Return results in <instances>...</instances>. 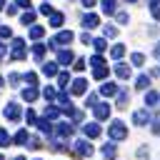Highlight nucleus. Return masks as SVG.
<instances>
[{
    "instance_id": "nucleus-11",
    "label": "nucleus",
    "mask_w": 160,
    "mask_h": 160,
    "mask_svg": "<svg viewBox=\"0 0 160 160\" xmlns=\"http://www.w3.org/2000/svg\"><path fill=\"white\" fill-rule=\"evenodd\" d=\"M150 120H152V115H150V110H148V108H145V110H135V112H132V122H135V125H148Z\"/></svg>"
},
{
    "instance_id": "nucleus-4",
    "label": "nucleus",
    "mask_w": 160,
    "mask_h": 160,
    "mask_svg": "<svg viewBox=\"0 0 160 160\" xmlns=\"http://www.w3.org/2000/svg\"><path fill=\"white\" fill-rule=\"evenodd\" d=\"M72 150H75V155H80V158H90L92 155V145H90V140H75L72 142Z\"/></svg>"
},
{
    "instance_id": "nucleus-8",
    "label": "nucleus",
    "mask_w": 160,
    "mask_h": 160,
    "mask_svg": "<svg viewBox=\"0 0 160 160\" xmlns=\"http://www.w3.org/2000/svg\"><path fill=\"white\" fill-rule=\"evenodd\" d=\"M70 92H72V95H85V92H88V80H85V78L70 80Z\"/></svg>"
},
{
    "instance_id": "nucleus-52",
    "label": "nucleus",
    "mask_w": 160,
    "mask_h": 160,
    "mask_svg": "<svg viewBox=\"0 0 160 160\" xmlns=\"http://www.w3.org/2000/svg\"><path fill=\"white\" fill-rule=\"evenodd\" d=\"M80 40H82L85 45H90V42H92V38H90V32H82V35H80Z\"/></svg>"
},
{
    "instance_id": "nucleus-51",
    "label": "nucleus",
    "mask_w": 160,
    "mask_h": 160,
    "mask_svg": "<svg viewBox=\"0 0 160 160\" xmlns=\"http://www.w3.org/2000/svg\"><path fill=\"white\" fill-rule=\"evenodd\" d=\"M30 0H15V8H25V10H30Z\"/></svg>"
},
{
    "instance_id": "nucleus-60",
    "label": "nucleus",
    "mask_w": 160,
    "mask_h": 160,
    "mask_svg": "<svg viewBox=\"0 0 160 160\" xmlns=\"http://www.w3.org/2000/svg\"><path fill=\"white\" fill-rule=\"evenodd\" d=\"M128 2H135V0H128Z\"/></svg>"
},
{
    "instance_id": "nucleus-29",
    "label": "nucleus",
    "mask_w": 160,
    "mask_h": 160,
    "mask_svg": "<svg viewBox=\"0 0 160 160\" xmlns=\"http://www.w3.org/2000/svg\"><path fill=\"white\" fill-rule=\"evenodd\" d=\"M115 5H118V0H102V12H105V15H115V12H118Z\"/></svg>"
},
{
    "instance_id": "nucleus-27",
    "label": "nucleus",
    "mask_w": 160,
    "mask_h": 160,
    "mask_svg": "<svg viewBox=\"0 0 160 160\" xmlns=\"http://www.w3.org/2000/svg\"><path fill=\"white\" fill-rule=\"evenodd\" d=\"M90 45H92V48H95V50H98V55H100V52H105V50H108V40H105V38H95V40H92V42H90Z\"/></svg>"
},
{
    "instance_id": "nucleus-1",
    "label": "nucleus",
    "mask_w": 160,
    "mask_h": 160,
    "mask_svg": "<svg viewBox=\"0 0 160 160\" xmlns=\"http://www.w3.org/2000/svg\"><path fill=\"white\" fill-rule=\"evenodd\" d=\"M108 135H110V140H125V138H128V125H125L122 120H110Z\"/></svg>"
},
{
    "instance_id": "nucleus-42",
    "label": "nucleus",
    "mask_w": 160,
    "mask_h": 160,
    "mask_svg": "<svg viewBox=\"0 0 160 160\" xmlns=\"http://www.w3.org/2000/svg\"><path fill=\"white\" fill-rule=\"evenodd\" d=\"M150 125H152V132H155V135H160V115H155V118L150 120Z\"/></svg>"
},
{
    "instance_id": "nucleus-62",
    "label": "nucleus",
    "mask_w": 160,
    "mask_h": 160,
    "mask_svg": "<svg viewBox=\"0 0 160 160\" xmlns=\"http://www.w3.org/2000/svg\"><path fill=\"white\" fill-rule=\"evenodd\" d=\"M158 102H160V100H158Z\"/></svg>"
},
{
    "instance_id": "nucleus-14",
    "label": "nucleus",
    "mask_w": 160,
    "mask_h": 160,
    "mask_svg": "<svg viewBox=\"0 0 160 160\" xmlns=\"http://www.w3.org/2000/svg\"><path fill=\"white\" fill-rule=\"evenodd\" d=\"M118 90H120V88H118L112 80H105V82L100 85V95H105V98H115V95H118Z\"/></svg>"
},
{
    "instance_id": "nucleus-17",
    "label": "nucleus",
    "mask_w": 160,
    "mask_h": 160,
    "mask_svg": "<svg viewBox=\"0 0 160 160\" xmlns=\"http://www.w3.org/2000/svg\"><path fill=\"white\" fill-rule=\"evenodd\" d=\"M28 138H30V135H28V130L22 128V130H18V132L10 138V142H15V145H28Z\"/></svg>"
},
{
    "instance_id": "nucleus-25",
    "label": "nucleus",
    "mask_w": 160,
    "mask_h": 160,
    "mask_svg": "<svg viewBox=\"0 0 160 160\" xmlns=\"http://www.w3.org/2000/svg\"><path fill=\"white\" fill-rule=\"evenodd\" d=\"M115 155H118V150H115V145H112V142L102 145V158H105V160H115Z\"/></svg>"
},
{
    "instance_id": "nucleus-10",
    "label": "nucleus",
    "mask_w": 160,
    "mask_h": 160,
    "mask_svg": "<svg viewBox=\"0 0 160 160\" xmlns=\"http://www.w3.org/2000/svg\"><path fill=\"white\" fill-rule=\"evenodd\" d=\"M92 112H95V118H98V120H108V118H110V112H112V108H110L108 102H98V105L92 108Z\"/></svg>"
},
{
    "instance_id": "nucleus-37",
    "label": "nucleus",
    "mask_w": 160,
    "mask_h": 160,
    "mask_svg": "<svg viewBox=\"0 0 160 160\" xmlns=\"http://www.w3.org/2000/svg\"><path fill=\"white\" fill-rule=\"evenodd\" d=\"M102 35H105V40H108V38H115V35H118V28H115V25H105V28H102Z\"/></svg>"
},
{
    "instance_id": "nucleus-38",
    "label": "nucleus",
    "mask_w": 160,
    "mask_h": 160,
    "mask_svg": "<svg viewBox=\"0 0 160 160\" xmlns=\"http://www.w3.org/2000/svg\"><path fill=\"white\" fill-rule=\"evenodd\" d=\"M8 145H10V135L5 128H0V148H8Z\"/></svg>"
},
{
    "instance_id": "nucleus-53",
    "label": "nucleus",
    "mask_w": 160,
    "mask_h": 160,
    "mask_svg": "<svg viewBox=\"0 0 160 160\" xmlns=\"http://www.w3.org/2000/svg\"><path fill=\"white\" fill-rule=\"evenodd\" d=\"M5 10H8V15H15V12H18V8H15V5H5Z\"/></svg>"
},
{
    "instance_id": "nucleus-12",
    "label": "nucleus",
    "mask_w": 160,
    "mask_h": 160,
    "mask_svg": "<svg viewBox=\"0 0 160 160\" xmlns=\"http://www.w3.org/2000/svg\"><path fill=\"white\" fill-rule=\"evenodd\" d=\"M98 25H100V18H98L95 12H85V15H82V28H85V32L92 30V28H98Z\"/></svg>"
},
{
    "instance_id": "nucleus-31",
    "label": "nucleus",
    "mask_w": 160,
    "mask_h": 160,
    "mask_svg": "<svg viewBox=\"0 0 160 160\" xmlns=\"http://www.w3.org/2000/svg\"><path fill=\"white\" fill-rule=\"evenodd\" d=\"M148 85H150V78L148 75H138L135 78V88L138 90H148Z\"/></svg>"
},
{
    "instance_id": "nucleus-18",
    "label": "nucleus",
    "mask_w": 160,
    "mask_h": 160,
    "mask_svg": "<svg viewBox=\"0 0 160 160\" xmlns=\"http://www.w3.org/2000/svg\"><path fill=\"white\" fill-rule=\"evenodd\" d=\"M45 50H48V48H45V42H35V45H32V58H35L38 62H42V58H45Z\"/></svg>"
},
{
    "instance_id": "nucleus-9",
    "label": "nucleus",
    "mask_w": 160,
    "mask_h": 160,
    "mask_svg": "<svg viewBox=\"0 0 160 160\" xmlns=\"http://www.w3.org/2000/svg\"><path fill=\"white\" fill-rule=\"evenodd\" d=\"M100 125L98 122H88V125H82V135H85V140H95V138H100Z\"/></svg>"
},
{
    "instance_id": "nucleus-46",
    "label": "nucleus",
    "mask_w": 160,
    "mask_h": 160,
    "mask_svg": "<svg viewBox=\"0 0 160 160\" xmlns=\"http://www.w3.org/2000/svg\"><path fill=\"white\" fill-rule=\"evenodd\" d=\"M68 115H70V120H72V122H80V120H82V112H80V110H70Z\"/></svg>"
},
{
    "instance_id": "nucleus-15",
    "label": "nucleus",
    "mask_w": 160,
    "mask_h": 160,
    "mask_svg": "<svg viewBox=\"0 0 160 160\" xmlns=\"http://www.w3.org/2000/svg\"><path fill=\"white\" fill-rule=\"evenodd\" d=\"M112 70H115V75H118L120 80H128V78H130V65H128V62H115Z\"/></svg>"
},
{
    "instance_id": "nucleus-61",
    "label": "nucleus",
    "mask_w": 160,
    "mask_h": 160,
    "mask_svg": "<svg viewBox=\"0 0 160 160\" xmlns=\"http://www.w3.org/2000/svg\"><path fill=\"white\" fill-rule=\"evenodd\" d=\"M0 160H2V155H0Z\"/></svg>"
},
{
    "instance_id": "nucleus-35",
    "label": "nucleus",
    "mask_w": 160,
    "mask_h": 160,
    "mask_svg": "<svg viewBox=\"0 0 160 160\" xmlns=\"http://www.w3.org/2000/svg\"><path fill=\"white\" fill-rule=\"evenodd\" d=\"M22 80L28 82V88H35V85H38V75H35V72H25Z\"/></svg>"
},
{
    "instance_id": "nucleus-23",
    "label": "nucleus",
    "mask_w": 160,
    "mask_h": 160,
    "mask_svg": "<svg viewBox=\"0 0 160 160\" xmlns=\"http://www.w3.org/2000/svg\"><path fill=\"white\" fill-rule=\"evenodd\" d=\"M108 75H110L108 65H102V68H95V70H92V78H95V80H102V82H105V80H108Z\"/></svg>"
},
{
    "instance_id": "nucleus-30",
    "label": "nucleus",
    "mask_w": 160,
    "mask_h": 160,
    "mask_svg": "<svg viewBox=\"0 0 160 160\" xmlns=\"http://www.w3.org/2000/svg\"><path fill=\"white\" fill-rule=\"evenodd\" d=\"M42 35H45V28L42 25H30V38L32 40H40Z\"/></svg>"
},
{
    "instance_id": "nucleus-2",
    "label": "nucleus",
    "mask_w": 160,
    "mask_h": 160,
    "mask_svg": "<svg viewBox=\"0 0 160 160\" xmlns=\"http://www.w3.org/2000/svg\"><path fill=\"white\" fill-rule=\"evenodd\" d=\"M25 55H28L25 40L22 38H12V42H10V60H22Z\"/></svg>"
},
{
    "instance_id": "nucleus-32",
    "label": "nucleus",
    "mask_w": 160,
    "mask_h": 160,
    "mask_svg": "<svg viewBox=\"0 0 160 160\" xmlns=\"http://www.w3.org/2000/svg\"><path fill=\"white\" fill-rule=\"evenodd\" d=\"M158 100H160V95H158L155 90H148V92H145V105H148V108H152Z\"/></svg>"
},
{
    "instance_id": "nucleus-55",
    "label": "nucleus",
    "mask_w": 160,
    "mask_h": 160,
    "mask_svg": "<svg viewBox=\"0 0 160 160\" xmlns=\"http://www.w3.org/2000/svg\"><path fill=\"white\" fill-rule=\"evenodd\" d=\"M5 52H8V45H0V58H2Z\"/></svg>"
},
{
    "instance_id": "nucleus-24",
    "label": "nucleus",
    "mask_w": 160,
    "mask_h": 160,
    "mask_svg": "<svg viewBox=\"0 0 160 160\" xmlns=\"http://www.w3.org/2000/svg\"><path fill=\"white\" fill-rule=\"evenodd\" d=\"M58 85H60V90H68V85H70V72L60 70V72H58Z\"/></svg>"
},
{
    "instance_id": "nucleus-40",
    "label": "nucleus",
    "mask_w": 160,
    "mask_h": 160,
    "mask_svg": "<svg viewBox=\"0 0 160 160\" xmlns=\"http://www.w3.org/2000/svg\"><path fill=\"white\" fill-rule=\"evenodd\" d=\"M90 65H92V70H95V68H102V65H105L102 55H92V58H90Z\"/></svg>"
},
{
    "instance_id": "nucleus-22",
    "label": "nucleus",
    "mask_w": 160,
    "mask_h": 160,
    "mask_svg": "<svg viewBox=\"0 0 160 160\" xmlns=\"http://www.w3.org/2000/svg\"><path fill=\"white\" fill-rule=\"evenodd\" d=\"M62 22H65V15H62V12H52V15H50V22H48V25L58 30V28H60Z\"/></svg>"
},
{
    "instance_id": "nucleus-50",
    "label": "nucleus",
    "mask_w": 160,
    "mask_h": 160,
    "mask_svg": "<svg viewBox=\"0 0 160 160\" xmlns=\"http://www.w3.org/2000/svg\"><path fill=\"white\" fill-rule=\"evenodd\" d=\"M115 18H118V22H120V25H125V22L130 20V18H128V12H115Z\"/></svg>"
},
{
    "instance_id": "nucleus-33",
    "label": "nucleus",
    "mask_w": 160,
    "mask_h": 160,
    "mask_svg": "<svg viewBox=\"0 0 160 160\" xmlns=\"http://www.w3.org/2000/svg\"><path fill=\"white\" fill-rule=\"evenodd\" d=\"M122 55H125V45H112V48H110V58L120 60Z\"/></svg>"
},
{
    "instance_id": "nucleus-6",
    "label": "nucleus",
    "mask_w": 160,
    "mask_h": 160,
    "mask_svg": "<svg viewBox=\"0 0 160 160\" xmlns=\"http://www.w3.org/2000/svg\"><path fill=\"white\" fill-rule=\"evenodd\" d=\"M2 115H5L10 122H18V120L22 118V110H20V105H18V102H8V105H5V110H2Z\"/></svg>"
},
{
    "instance_id": "nucleus-34",
    "label": "nucleus",
    "mask_w": 160,
    "mask_h": 160,
    "mask_svg": "<svg viewBox=\"0 0 160 160\" xmlns=\"http://www.w3.org/2000/svg\"><path fill=\"white\" fill-rule=\"evenodd\" d=\"M148 5H150L152 18H155V20H160V0H148Z\"/></svg>"
},
{
    "instance_id": "nucleus-45",
    "label": "nucleus",
    "mask_w": 160,
    "mask_h": 160,
    "mask_svg": "<svg viewBox=\"0 0 160 160\" xmlns=\"http://www.w3.org/2000/svg\"><path fill=\"white\" fill-rule=\"evenodd\" d=\"M35 120H38V115H35L32 110H28V112H25V122H28V125H35Z\"/></svg>"
},
{
    "instance_id": "nucleus-49",
    "label": "nucleus",
    "mask_w": 160,
    "mask_h": 160,
    "mask_svg": "<svg viewBox=\"0 0 160 160\" xmlns=\"http://www.w3.org/2000/svg\"><path fill=\"white\" fill-rule=\"evenodd\" d=\"M28 148H30V150H38V148H40V140H38V138H28Z\"/></svg>"
},
{
    "instance_id": "nucleus-43",
    "label": "nucleus",
    "mask_w": 160,
    "mask_h": 160,
    "mask_svg": "<svg viewBox=\"0 0 160 160\" xmlns=\"http://www.w3.org/2000/svg\"><path fill=\"white\" fill-rule=\"evenodd\" d=\"M72 62H75V65H72V68H75V70H78V72H80V70H85V65H88V62H85V60H82V58H75V60H72Z\"/></svg>"
},
{
    "instance_id": "nucleus-54",
    "label": "nucleus",
    "mask_w": 160,
    "mask_h": 160,
    "mask_svg": "<svg viewBox=\"0 0 160 160\" xmlns=\"http://www.w3.org/2000/svg\"><path fill=\"white\" fill-rule=\"evenodd\" d=\"M95 2H98V0H82V5H85V8H92Z\"/></svg>"
},
{
    "instance_id": "nucleus-7",
    "label": "nucleus",
    "mask_w": 160,
    "mask_h": 160,
    "mask_svg": "<svg viewBox=\"0 0 160 160\" xmlns=\"http://www.w3.org/2000/svg\"><path fill=\"white\" fill-rule=\"evenodd\" d=\"M52 132H55V135H58V140L62 142L65 138H70V135H72V125H70V122H55V125H52Z\"/></svg>"
},
{
    "instance_id": "nucleus-28",
    "label": "nucleus",
    "mask_w": 160,
    "mask_h": 160,
    "mask_svg": "<svg viewBox=\"0 0 160 160\" xmlns=\"http://www.w3.org/2000/svg\"><path fill=\"white\" fill-rule=\"evenodd\" d=\"M58 115H60V110H58L55 105H45V115H42L45 120H50V122H52V120H55Z\"/></svg>"
},
{
    "instance_id": "nucleus-3",
    "label": "nucleus",
    "mask_w": 160,
    "mask_h": 160,
    "mask_svg": "<svg viewBox=\"0 0 160 160\" xmlns=\"http://www.w3.org/2000/svg\"><path fill=\"white\" fill-rule=\"evenodd\" d=\"M55 108H58L60 112H70V110H72V105H70V92H68V90H60V92L55 95Z\"/></svg>"
},
{
    "instance_id": "nucleus-21",
    "label": "nucleus",
    "mask_w": 160,
    "mask_h": 160,
    "mask_svg": "<svg viewBox=\"0 0 160 160\" xmlns=\"http://www.w3.org/2000/svg\"><path fill=\"white\" fill-rule=\"evenodd\" d=\"M35 125H38V130H40V132H48V135L52 132V122H50V120H45V118H38V120H35Z\"/></svg>"
},
{
    "instance_id": "nucleus-20",
    "label": "nucleus",
    "mask_w": 160,
    "mask_h": 160,
    "mask_svg": "<svg viewBox=\"0 0 160 160\" xmlns=\"http://www.w3.org/2000/svg\"><path fill=\"white\" fill-rule=\"evenodd\" d=\"M128 102H130V95H128L125 90H118V95H115V105H118V108H128Z\"/></svg>"
},
{
    "instance_id": "nucleus-39",
    "label": "nucleus",
    "mask_w": 160,
    "mask_h": 160,
    "mask_svg": "<svg viewBox=\"0 0 160 160\" xmlns=\"http://www.w3.org/2000/svg\"><path fill=\"white\" fill-rule=\"evenodd\" d=\"M130 62H132V65H142V62H145V55H142V52H132V55H130Z\"/></svg>"
},
{
    "instance_id": "nucleus-19",
    "label": "nucleus",
    "mask_w": 160,
    "mask_h": 160,
    "mask_svg": "<svg viewBox=\"0 0 160 160\" xmlns=\"http://www.w3.org/2000/svg\"><path fill=\"white\" fill-rule=\"evenodd\" d=\"M38 95H40L38 88H25V90H22V100H25V102H35Z\"/></svg>"
},
{
    "instance_id": "nucleus-58",
    "label": "nucleus",
    "mask_w": 160,
    "mask_h": 160,
    "mask_svg": "<svg viewBox=\"0 0 160 160\" xmlns=\"http://www.w3.org/2000/svg\"><path fill=\"white\" fill-rule=\"evenodd\" d=\"M2 85H5V78H0V88H2Z\"/></svg>"
},
{
    "instance_id": "nucleus-5",
    "label": "nucleus",
    "mask_w": 160,
    "mask_h": 160,
    "mask_svg": "<svg viewBox=\"0 0 160 160\" xmlns=\"http://www.w3.org/2000/svg\"><path fill=\"white\" fill-rule=\"evenodd\" d=\"M72 38H75V35H72L70 30H60V32L50 40V42H52V50H58L60 45H70V42H72Z\"/></svg>"
},
{
    "instance_id": "nucleus-48",
    "label": "nucleus",
    "mask_w": 160,
    "mask_h": 160,
    "mask_svg": "<svg viewBox=\"0 0 160 160\" xmlns=\"http://www.w3.org/2000/svg\"><path fill=\"white\" fill-rule=\"evenodd\" d=\"M85 105L95 108V105H98V95H95V92H92V95H88V98H85Z\"/></svg>"
},
{
    "instance_id": "nucleus-56",
    "label": "nucleus",
    "mask_w": 160,
    "mask_h": 160,
    "mask_svg": "<svg viewBox=\"0 0 160 160\" xmlns=\"http://www.w3.org/2000/svg\"><path fill=\"white\" fill-rule=\"evenodd\" d=\"M152 55H155V58H160V45H158V48L152 50Z\"/></svg>"
},
{
    "instance_id": "nucleus-16",
    "label": "nucleus",
    "mask_w": 160,
    "mask_h": 160,
    "mask_svg": "<svg viewBox=\"0 0 160 160\" xmlns=\"http://www.w3.org/2000/svg\"><path fill=\"white\" fill-rule=\"evenodd\" d=\"M40 70H42V75H45V78H58V72H60V68H58L55 62H42V68H40Z\"/></svg>"
},
{
    "instance_id": "nucleus-59",
    "label": "nucleus",
    "mask_w": 160,
    "mask_h": 160,
    "mask_svg": "<svg viewBox=\"0 0 160 160\" xmlns=\"http://www.w3.org/2000/svg\"><path fill=\"white\" fill-rule=\"evenodd\" d=\"M15 160H25V158H22V155H20V158H15Z\"/></svg>"
},
{
    "instance_id": "nucleus-44",
    "label": "nucleus",
    "mask_w": 160,
    "mask_h": 160,
    "mask_svg": "<svg viewBox=\"0 0 160 160\" xmlns=\"http://www.w3.org/2000/svg\"><path fill=\"white\" fill-rule=\"evenodd\" d=\"M20 80H22V78H20V75H18V72H10V75H8V82H10V85H12V88H15V85H18V82H20Z\"/></svg>"
},
{
    "instance_id": "nucleus-26",
    "label": "nucleus",
    "mask_w": 160,
    "mask_h": 160,
    "mask_svg": "<svg viewBox=\"0 0 160 160\" xmlns=\"http://www.w3.org/2000/svg\"><path fill=\"white\" fill-rule=\"evenodd\" d=\"M35 10H25L22 15H20V20H22V25H35Z\"/></svg>"
},
{
    "instance_id": "nucleus-57",
    "label": "nucleus",
    "mask_w": 160,
    "mask_h": 160,
    "mask_svg": "<svg viewBox=\"0 0 160 160\" xmlns=\"http://www.w3.org/2000/svg\"><path fill=\"white\" fill-rule=\"evenodd\" d=\"M5 5H8V2H5V0H0V10H2V8H5Z\"/></svg>"
},
{
    "instance_id": "nucleus-13",
    "label": "nucleus",
    "mask_w": 160,
    "mask_h": 160,
    "mask_svg": "<svg viewBox=\"0 0 160 160\" xmlns=\"http://www.w3.org/2000/svg\"><path fill=\"white\" fill-rule=\"evenodd\" d=\"M72 60H75V55H72L70 50H58V60H55V65H58V68H60V65H62V68H68Z\"/></svg>"
},
{
    "instance_id": "nucleus-47",
    "label": "nucleus",
    "mask_w": 160,
    "mask_h": 160,
    "mask_svg": "<svg viewBox=\"0 0 160 160\" xmlns=\"http://www.w3.org/2000/svg\"><path fill=\"white\" fill-rule=\"evenodd\" d=\"M38 12H42V15H52L55 10H52V8H50V5L45 2V5H40V8H38Z\"/></svg>"
},
{
    "instance_id": "nucleus-41",
    "label": "nucleus",
    "mask_w": 160,
    "mask_h": 160,
    "mask_svg": "<svg viewBox=\"0 0 160 160\" xmlns=\"http://www.w3.org/2000/svg\"><path fill=\"white\" fill-rule=\"evenodd\" d=\"M10 35H12V30H10V25H0V38H2V40H8Z\"/></svg>"
},
{
    "instance_id": "nucleus-36",
    "label": "nucleus",
    "mask_w": 160,
    "mask_h": 160,
    "mask_svg": "<svg viewBox=\"0 0 160 160\" xmlns=\"http://www.w3.org/2000/svg\"><path fill=\"white\" fill-rule=\"evenodd\" d=\"M55 95H58V92H55V88H52V85H48V88L42 90V98H45L48 102H52V100H55Z\"/></svg>"
}]
</instances>
